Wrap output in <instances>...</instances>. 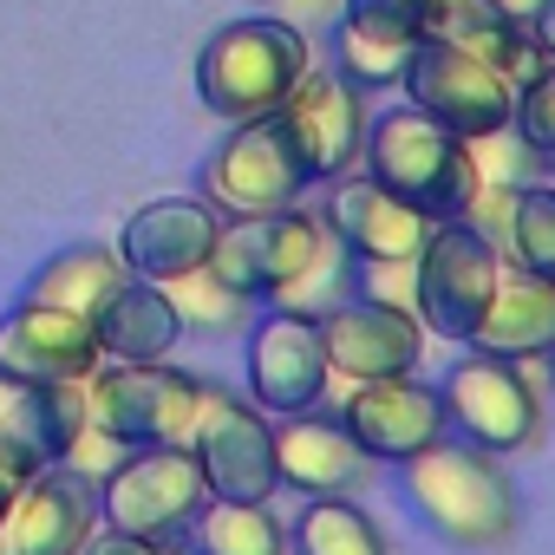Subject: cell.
Here are the masks:
<instances>
[{
  "label": "cell",
  "instance_id": "obj_38",
  "mask_svg": "<svg viewBox=\"0 0 555 555\" xmlns=\"http://www.w3.org/2000/svg\"><path fill=\"white\" fill-rule=\"evenodd\" d=\"M542 366H548V379H555V347H548V360H542Z\"/></svg>",
  "mask_w": 555,
  "mask_h": 555
},
{
  "label": "cell",
  "instance_id": "obj_22",
  "mask_svg": "<svg viewBox=\"0 0 555 555\" xmlns=\"http://www.w3.org/2000/svg\"><path fill=\"white\" fill-rule=\"evenodd\" d=\"M477 353H496V360H516V366H542L548 347H555V288L522 274L516 261H503L496 274V295L470 334Z\"/></svg>",
  "mask_w": 555,
  "mask_h": 555
},
{
  "label": "cell",
  "instance_id": "obj_12",
  "mask_svg": "<svg viewBox=\"0 0 555 555\" xmlns=\"http://www.w3.org/2000/svg\"><path fill=\"white\" fill-rule=\"evenodd\" d=\"M242 379H248V399L268 418H295V412L327 405L334 366H327V347H321V321L288 314V308H261L248 321V340H242Z\"/></svg>",
  "mask_w": 555,
  "mask_h": 555
},
{
  "label": "cell",
  "instance_id": "obj_20",
  "mask_svg": "<svg viewBox=\"0 0 555 555\" xmlns=\"http://www.w3.org/2000/svg\"><path fill=\"white\" fill-rule=\"evenodd\" d=\"M216 209L203 203V196H151L144 209H131L125 216V229H118V261L138 274V282H177V274H190V268H203L209 261V242H216Z\"/></svg>",
  "mask_w": 555,
  "mask_h": 555
},
{
  "label": "cell",
  "instance_id": "obj_17",
  "mask_svg": "<svg viewBox=\"0 0 555 555\" xmlns=\"http://www.w3.org/2000/svg\"><path fill=\"white\" fill-rule=\"evenodd\" d=\"M321 222L334 229V242L353 261H418V248L431 242V216H418L405 196H392L386 183H373L366 170H347L334 183H321Z\"/></svg>",
  "mask_w": 555,
  "mask_h": 555
},
{
  "label": "cell",
  "instance_id": "obj_6",
  "mask_svg": "<svg viewBox=\"0 0 555 555\" xmlns=\"http://www.w3.org/2000/svg\"><path fill=\"white\" fill-rule=\"evenodd\" d=\"M496 274H503V248L477 229V222H438L431 242L412 261V314L425 334L470 347L490 295H496Z\"/></svg>",
  "mask_w": 555,
  "mask_h": 555
},
{
  "label": "cell",
  "instance_id": "obj_11",
  "mask_svg": "<svg viewBox=\"0 0 555 555\" xmlns=\"http://www.w3.org/2000/svg\"><path fill=\"white\" fill-rule=\"evenodd\" d=\"M190 451L203 464L209 496L274 503V490H282V477H274V418L248 392H229V386L203 379V412H196Z\"/></svg>",
  "mask_w": 555,
  "mask_h": 555
},
{
  "label": "cell",
  "instance_id": "obj_16",
  "mask_svg": "<svg viewBox=\"0 0 555 555\" xmlns=\"http://www.w3.org/2000/svg\"><path fill=\"white\" fill-rule=\"evenodd\" d=\"M105 366L99 334L86 314L47 308V301H14L0 314V379L14 386H60V379H92Z\"/></svg>",
  "mask_w": 555,
  "mask_h": 555
},
{
  "label": "cell",
  "instance_id": "obj_15",
  "mask_svg": "<svg viewBox=\"0 0 555 555\" xmlns=\"http://www.w3.org/2000/svg\"><path fill=\"white\" fill-rule=\"evenodd\" d=\"M425 327L412 308H392V301H373V295H353L340 308L321 314V347H327V366L334 379L360 386V379H392V373H418L425 366Z\"/></svg>",
  "mask_w": 555,
  "mask_h": 555
},
{
  "label": "cell",
  "instance_id": "obj_7",
  "mask_svg": "<svg viewBox=\"0 0 555 555\" xmlns=\"http://www.w3.org/2000/svg\"><path fill=\"white\" fill-rule=\"evenodd\" d=\"M209 503L203 464L190 444H131L105 477H99V522L125 535H183L196 509Z\"/></svg>",
  "mask_w": 555,
  "mask_h": 555
},
{
  "label": "cell",
  "instance_id": "obj_37",
  "mask_svg": "<svg viewBox=\"0 0 555 555\" xmlns=\"http://www.w3.org/2000/svg\"><path fill=\"white\" fill-rule=\"evenodd\" d=\"M360 8H386V14H405V21H418V8H425V0H360Z\"/></svg>",
  "mask_w": 555,
  "mask_h": 555
},
{
  "label": "cell",
  "instance_id": "obj_31",
  "mask_svg": "<svg viewBox=\"0 0 555 555\" xmlns=\"http://www.w3.org/2000/svg\"><path fill=\"white\" fill-rule=\"evenodd\" d=\"M509 138H516L535 164H555V60H542V66L516 86Z\"/></svg>",
  "mask_w": 555,
  "mask_h": 555
},
{
  "label": "cell",
  "instance_id": "obj_10",
  "mask_svg": "<svg viewBox=\"0 0 555 555\" xmlns=\"http://www.w3.org/2000/svg\"><path fill=\"white\" fill-rule=\"evenodd\" d=\"M405 105L425 112L431 125L483 144V138H503L509 131V105H516V79L464 47H438V40H418L405 79H399Z\"/></svg>",
  "mask_w": 555,
  "mask_h": 555
},
{
  "label": "cell",
  "instance_id": "obj_34",
  "mask_svg": "<svg viewBox=\"0 0 555 555\" xmlns=\"http://www.w3.org/2000/svg\"><path fill=\"white\" fill-rule=\"evenodd\" d=\"M40 470H47V464H40L27 444H14L8 431H0V516H8V503H14V496H21Z\"/></svg>",
  "mask_w": 555,
  "mask_h": 555
},
{
  "label": "cell",
  "instance_id": "obj_21",
  "mask_svg": "<svg viewBox=\"0 0 555 555\" xmlns=\"http://www.w3.org/2000/svg\"><path fill=\"white\" fill-rule=\"evenodd\" d=\"M327 53H334V73L353 79L366 99H373V92H392V86L405 79L412 53H418V21L347 0V14L327 27Z\"/></svg>",
  "mask_w": 555,
  "mask_h": 555
},
{
  "label": "cell",
  "instance_id": "obj_28",
  "mask_svg": "<svg viewBox=\"0 0 555 555\" xmlns=\"http://www.w3.org/2000/svg\"><path fill=\"white\" fill-rule=\"evenodd\" d=\"M183 542L196 555H288V522L274 516V503L209 496L196 509V522L183 529Z\"/></svg>",
  "mask_w": 555,
  "mask_h": 555
},
{
  "label": "cell",
  "instance_id": "obj_30",
  "mask_svg": "<svg viewBox=\"0 0 555 555\" xmlns=\"http://www.w3.org/2000/svg\"><path fill=\"white\" fill-rule=\"evenodd\" d=\"M164 295H170L183 334H242L261 314L255 301H242L235 288H222L209 268H190V274H177V282H164Z\"/></svg>",
  "mask_w": 555,
  "mask_h": 555
},
{
  "label": "cell",
  "instance_id": "obj_25",
  "mask_svg": "<svg viewBox=\"0 0 555 555\" xmlns=\"http://www.w3.org/2000/svg\"><path fill=\"white\" fill-rule=\"evenodd\" d=\"M86 425H92L86 418V379H60V386L0 379V431L14 444H27L40 464H66V451Z\"/></svg>",
  "mask_w": 555,
  "mask_h": 555
},
{
  "label": "cell",
  "instance_id": "obj_4",
  "mask_svg": "<svg viewBox=\"0 0 555 555\" xmlns=\"http://www.w3.org/2000/svg\"><path fill=\"white\" fill-rule=\"evenodd\" d=\"M334 255H347L334 242V229L321 222V209H274V216H222L216 242H209V274L222 288H235L255 308H282L308 274H321Z\"/></svg>",
  "mask_w": 555,
  "mask_h": 555
},
{
  "label": "cell",
  "instance_id": "obj_2",
  "mask_svg": "<svg viewBox=\"0 0 555 555\" xmlns=\"http://www.w3.org/2000/svg\"><path fill=\"white\" fill-rule=\"evenodd\" d=\"M360 170L373 183H386L392 196H405L418 216L431 222H464L477 190H483V170H477V144L431 125L425 112L412 105H386L373 112L366 125V151H360Z\"/></svg>",
  "mask_w": 555,
  "mask_h": 555
},
{
  "label": "cell",
  "instance_id": "obj_35",
  "mask_svg": "<svg viewBox=\"0 0 555 555\" xmlns=\"http://www.w3.org/2000/svg\"><path fill=\"white\" fill-rule=\"evenodd\" d=\"M529 40H535V53H542V60H555V0L529 21Z\"/></svg>",
  "mask_w": 555,
  "mask_h": 555
},
{
  "label": "cell",
  "instance_id": "obj_19",
  "mask_svg": "<svg viewBox=\"0 0 555 555\" xmlns=\"http://www.w3.org/2000/svg\"><path fill=\"white\" fill-rule=\"evenodd\" d=\"M373 457L353 444V431L314 405V412H295V418H274V477L295 496H360L373 483Z\"/></svg>",
  "mask_w": 555,
  "mask_h": 555
},
{
  "label": "cell",
  "instance_id": "obj_1",
  "mask_svg": "<svg viewBox=\"0 0 555 555\" xmlns=\"http://www.w3.org/2000/svg\"><path fill=\"white\" fill-rule=\"evenodd\" d=\"M399 490L418 509V522L451 548H503L522 529V490L503 470V457L451 431L399 464Z\"/></svg>",
  "mask_w": 555,
  "mask_h": 555
},
{
  "label": "cell",
  "instance_id": "obj_32",
  "mask_svg": "<svg viewBox=\"0 0 555 555\" xmlns=\"http://www.w3.org/2000/svg\"><path fill=\"white\" fill-rule=\"evenodd\" d=\"M86 555H196L183 535H170V542H157V535H125V529H105L99 522V535L86 542Z\"/></svg>",
  "mask_w": 555,
  "mask_h": 555
},
{
  "label": "cell",
  "instance_id": "obj_5",
  "mask_svg": "<svg viewBox=\"0 0 555 555\" xmlns=\"http://www.w3.org/2000/svg\"><path fill=\"white\" fill-rule=\"evenodd\" d=\"M438 399H444V425L451 438H470L477 451H496V457H516L542 438V379L516 360H496V353H477L464 347L451 360V373L438 379Z\"/></svg>",
  "mask_w": 555,
  "mask_h": 555
},
{
  "label": "cell",
  "instance_id": "obj_8",
  "mask_svg": "<svg viewBox=\"0 0 555 555\" xmlns=\"http://www.w3.org/2000/svg\"><path fill=\"white\" fill-rule=\"evenodd\" d=\"M196 412H203V379L170 360H151V366L105 360L86 379V418L99 431H112L125 451L131 444H190Z\"/></svg>",
  "mask_w": 555,
  "mask_h": 555
},
{
  "label": "cell",
  "instance_id": "obj_29",
  "mask_svg": "<svg viewBox=\"0 0 555 555\" xmlns=\"http://www.w3.org/2000/svg\"><path fill=\"white\" fill-rule=\"evenodd\" d=\"M503 261L555 288V183H522L503 222Z\"/></svg>",
  "mask_w": 555,
  "mask_h": 555
},
{
  "label": "cell",
  "instance_id": "obj_18",
  "mask_svg": "<svg viewBox=\"0 0 555 555\" xmlns=\"http://www.w3.org/2000/svg\"><path fill=\"white\" fill-rule=\"evenodd\" d=\"M99 535V483L47 464L0 516V555H86Z\"/></svg>",
  "mask_w": 555,
  "mask_h": 555
},
{
  "label": "cell",
  "instance_id": "obj_26",
  "mask_svg": "<svg viewBox=\"0 0 555 555\" xmlns=\"http://www.w3.org/2000/svg\"><path fill=\"white\" fill-rule=\"evenodd\" d=\"M125 261H118V248L112 242H73V248H60V255H47L40 261V274L27 282V301H47V308H66V314H99L105 301H112V288L125 282Z\"/></svg>",
  "mask_w": 555,
  "mask_h": 555
},
{
  "label": "cell",
  "instance_id": "obj_9",
  "mask_svg": "<svg viewBox=\"0 0 555 555\" xmlns=\"http://www.w3.org/2000/svg\"><path fill=\"white\" fill-rule=\"evenodd\" d=\"M308 190H314V177L301 170L288 131L274 118L229 125L222 144L203 157V177H196V196L216 216H274V209L308 203Z\"/></svg>",
  "mask_w": 555,
  "mask_h": 555
},
{
  "label": "cell",
  "instance_id": "obj_27",
  "mask_svg": "<svg viewBox=\"0 0 555 555\" xmlns=\"http://www.w3.org/2000/svg\"><path fill=\"white\" fill-rule=\"evenodd\" d=\"M288 555H399L360 496H301L288 516Z\"/></svg>",
  "mask_w": 555,
  "mask_h": 555
},
{
  "label": "cell",
  "instance_id": "obj_36",
  "mask_svg": "<svg viewBox=\"0 0 555 555\" xmlns=\"http://www.w3.org/2000/svg\"><path fill=\"white\" fill-rule=\"evenodd\" d=\"M496 8H503L509 21H522V27H529V21H535V14L548 8V0H496Z\"/></svg>",
  "mask_w": 555,
  "mask_h": 555
},
{
  "label": "cell",
  "instance_id": "obj_3",
  "mask_svg": "<svg viewBox=\"0 0 555 555\" xmlns=\"http://www.w3.org/2000/svg\"><path fill=\"white\" fill-rule=\"evenodd\" d=\"M314 66V40L274 14H242L229 27H216L196 53V99L203 112H216L222 125H248V118H274L282 99L301 86V73Z\"/></svg>",
  "mask_w": 555,
  "mask_h": 555
},
{
  "label": "cell",
  "instance_id": "obj_13",
  "mask_svg": "<svg viewBox=\"0 0 555 555\" xmlns=\"http://www.w3.org/2000/svg\"><path fill=\"white\" fill-rule=\"evenodd\" d=\"M274 125L288 131L301 170L314 183H334L347 170H360V151H366V125H373V99L340 79L334 66H308L301 86L282 99V112H274Z\"/></svg>",
  "mask_w": 555,
  "mask_h": 555
},
{
  "label": "cell",
  "instance_id": "obj_33",
  "mask_svg": "<svg viewBox=\"0 0 555 555\" xmlns=\"http://www.w3.org/2000/svg\"><path fill=\"white\" fill-rule=\"evenodd\" d=\"M261 14H274V21H288V27H301L308 40L314 34H327L340 14H347V0H268Z\"/></svg>",
  "mask_w": 555,
  "mask_h": 555
},
{
  "label": "cell",
  "instance_id": "obj_14",
  "mask_svg": "<svg viewBox=\"0 0 555 555\" xmlns=\"http://www.w3.org/2000/svg\"><path fill=\"white\" fill-rule=\"evenodd\" d=\"M334 418L353 431V444L373 464H405L425 444H438L444 425V399L425 373H392V379H360L347 386V399L334 405Z\"/></svg>",
  "mask_w": 555,
  "mask_h": 555
},
{
  "label": "cell",
  "instance_id": "obj_23",
  "mask_svg": "<svg viewBox=\"0 0 555 555\" xmlns=\"http://www.w3.org/2000/svg\"><path fill=\"white\" fill-rule=\"evenodd\" d=\"M418 40H438V47H464L490 66H503L516 86L542 66L535 40L522 21H509L496 0H425L418 8Z\"/></svg>",
  "mask_w": 555,
  "mask_h": 555
},
{
  "label": "cell",
  "instance_id": "obj_24",
  "mask_svg": "<svg viewBox=\"0 0 555 555\" xmlns=\"http://www.w3.org/2000/svg\"><path fill=\"white\" fill-rule=\"evenodd\" d=\"M92 334H99V353L105 360H125V366H151V360H170L177 340H183V321L170 308V295L157 282H125L112 288V301L92 314Z\"/></svg>",
  "mask_w": 555,
  "mask_h": 555
}]
</instances>
